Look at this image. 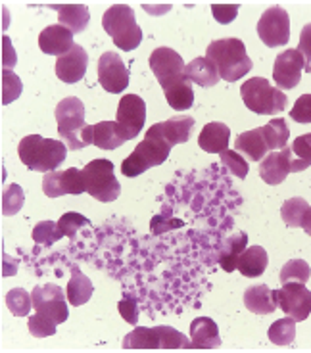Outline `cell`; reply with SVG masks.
<instances>
[{
  "instance_id": "29",
  "label": "cell",
  "mask_w": 311,
  "mask_h": 353,
  "mask_svg": "<svg viewBox=\"0 0 311 353\" xmlns=\"http://www.w3.org/2000/svg\"><path fill=\"white\" fill-rule=\"evenodd\" d=\"M156 125H158V129H160L161 137H163L171 146H175V144H185V142L188 141L190 131H192V127H194V117H190V115H181V117H171L168 121H161V123Z\"/></svg>"
},
{
  "instance_id": "3",
  "label": "cell",
  "mask_w": 311,
  "mask_h": 353,
  "mask_svg": "<svg viewBox=\"0 0 311 353\" xmlns=\"http://www.w3.org/2000/svg\"><path fill=\"white\" fill-rule=\"evenodd\" d=\"M171 144L161 137L158 125H152L144 134V141L137 146L131 156H127L121 163V173L129 179L143 175L150 168L161 165L171 154Z\"/></svg>"
},
{
  "instance_id": "38",
  "label": "cell",
  "mask_w": 311,
  "mask_h": 353,
  "mask_svg": "<svg viewBox=\"0 0 311 353\" xmlns=\"http://www.w3.org/2000/svg\"><path fill=\"white\" fill-rule=\"evenodd\" d=\"M31 305H33V298L23 288H14V290H10L6 294V307L16 317H26V315H29Z\"/></svg>"
},
{
  "instance_id": "16",
  "label": "cell",
  "mask_w": 311,
  "mask_h": 353,
  "mask_svg": "<svg viewBox=\"0 0 311 353\" xmlns=\"http://www.w3.org/2000/svg\"><path fill=\"white\" fill-rule=\"evenodd\" d=\"M302 71H305V60L303 54L298 48H288L285 52H281L275 58L273 63V81L277 87L290 90L294 88L300 79H302Z\"/></svg>"
},
{
  "instance_id": "43",
  "label": "cell",
  "mask_w": 311,
  "mask_h": 353,
  "mask_svg": "<svg viewBox=\"0 0 311 353\" xmlns=\"http://www.w3.org/2000/svg\"><path fill=\"white\" fill-rule=\"evenodd\" d=\"M90 221L87 217H83L81 213L77 212H68L63 213L60 221H58V227L62 230L63 236H68V239H73L75 234H77V230L81 227H85V225H89Z\"/></svg>"
},
{
  "instance_id": "7",
  "label": "cell",
  "mask_w": 311,
  "mask_h": 353,
  "mask_svg": "<svg viewBox=\"0 0 311 353\" xmlns=\"http://www.w3.org/2000/svg\"><path fill=\"white\" fill-rule=\"evenodd\" d=\"M56 123L58 132L66 142L68 150H81L85 148V142L81 141V132L87 127L85 123V104L77 97L63 98L56 106Z\"/></svg>"
},
{
  "instance_id": "25",
  "label": "cell",
  "mask_w": 311,
  "mask_h": 353,
  "mask_svg": "<svg viewBox=\"0 0 311 353\" xmlns=\"http://www.w3.org/2000/svg\"><path fill=\"white\" fill-rule=\"evenodd\" d=\"M234 146H237V152L244 154L250 161H261L269 152V144H267L261 127L239 134Z\"/></svg>"
},
{
  "instance_id": "49",
  "label": "cell",
  "mask_w": 311,
  "mask_h": 353,
  "mask_svg": "<svg viewBox=\"0 0 311 353\" xmlns=\"http://www.w3.org/2000/svg\"><path fill=\"white\" fill-rule=\"evenodd\" d=\"M2 261H4V269H2V274H4V276L16 274V271H18V261H16V259H12V257L4 254Z\"/></svg>"
},
{
  "instance_id": "33",
  "label": "cell",
  "mask_w": 311,
  "mask_h": 353,
  "mask_svg": "<svg viewBox=\"0 0 311 353\" xmlns=\"http://www.w3.org/2000/svg\"><path fill=\"white\" fill-rule=\"evenodd\" d=\"M311 205L303 198H288L283 208H281V217H283V223H286V227L290 229H296L300 227L302 229V221L305 217V213L310 210Z\"/></svg>"
},
{
  "instance_id": "10",
  "label": "cell",
  "mask_w": 311,
  "mask_h": 353,
  "mask_svg": "<svg viewBox=\"0 0 311 353\" xmlns=\"http://www.w3.org/2000/svg\"><path fill=\"white\" fill-rule=\"evenodd\" d=\"M31 298H33V307H35L37 313L52 319L58 325L66 323L70 317V311H68L70 301L66 300L68 294L60 286H54V284L35 286L31 292Z\"/></svg>"
},
{
  "instance_id": "20",
  "label": "cell",
  "mask_w": 311,
  "mask_h": 353,
  "mask_svg": "<svg viewBox=\"0 0 311 353\" xmlns=\"http://www.w3.org/2000/svg\"><path fill=\"white\" fill-rule=\"evenodd\" d=\"M39 46H41V50L45 54L63 56V54H68L75 46L73 33L68 27L60 26V23L46 27L39 35Z\"/></svg>"
},
{
  "instance_id": "5",
  "label": "cell",
  "mask_w": 311,
  "mask_h": 353,
  "mask_svg": "<svg viewBox=\"0 0 311 353\" xmlns=\"http://www.w3.org/2000/svg\"><path fill=\"white\" fill-rule=\"evenodd\" d=\"M244 106L256 115H277L286 108V94L263 77H252L240 87Z\"/></svg>"
},
{
  "instance_id": "48",
  "label": "cell",
  "mask_w": 311,
  "mask_h": 353,
  "mask_svg": "<svg viewBox=\"0 0 311 353\" xmlns=\"http://www.w3.org/2000/svg\"><path fill=\"white\" fill-rule=\"evenodd\" d=\"M298 50L303 54L305 60V71L311 73V23H305L300 33V43H298Z\"/></svg>"
},
{
  "instance_id": "1",
  "label": "cell",
  "mask_w": 311,
  "mask_h": 353,
  "mask_svg": "<svg viewBox=\"0 0 311 353\" xmlns=\"http://www.w3.org/2000/svg\"><path fill=\"white\" fill-rule=\"evenodd\" d=\"M18 154L27 169L39 173H50L63 163L68 156V146L63 141L43 139L41 134H29L19 142Z\"/></svg>"
},
{
  "instance_id": "13",
  "label": "cell",
  "mask_w": 311,
  "mask_h": 353,
  "mask_svg": "<svg viewBox=\"0 0 311 353\" xmlns=\"http://www.w3.org/2000/svg\"><path fill=\"white\" fill-rule=\"evenodd\" d=\"M117 125L127 141H133L143 131L146 121V104L139 94H125L117 106Z\"/></svg>"
},
{
  "instance_id": "37",
  "label": "cell",
  "mask_w": 311,
  "mask_h": 353,
  "mask_svg": "<svg viewBox=\"0 0 311 353\" xmlns=\"http://www.w3.org/2000/svg\"><path fill=\"white\" fill-rule=\"evenodd\" d=\"M23 202H26V192L23 188L16 183H12L4 188L2 192V215L4 217H12L23 208Z\"/></svg>"
},
{
  "instance_id": "31",
  "label": "cell",
  "mask_w": 311,
  "mask_h": 353,
  "mask_svg": "<svg viewBox=\"0 0 311 353\" xmlns=\"http://www.w3.org/2000/svg\"><path fill=\"white\" fill-rule=\"evenodd\" d=\"M163 94H165V100L168 104L173 110L177 112H185L188 108H192L194 104V90H192V81L183 79L173 83V85H168L165 88H161Z\"/></svg>"
},
{
  "instance_id": "17",
  "label": "cell",
  "mask_w": 311,
  "mask_h": 353,
  "mask_svg": "<svg viewBox=\"0 0 311 353\" xmlns=\"http://www.w3.org/2000/svg\"><path fill=\"white\" fill-rule=\"evenodd\" d=\"M81 141L85 142V146L97 144L102 150H116L123 146L127 139L123 137L117 121H100L97 125H87L81 132Z\"/></svg>"
},
{
  "instance_id": "12",
  "label": "cell",
  "mask_w": 311,
  "mask_h": 353,
  "mask_svg": "<svg viewBox=\"0 0 311 353\" xmlns=\"http://www.w3.org/2000/svg\"><path fill=\"white\" fill-rule=\"evenodd\" d=\"M98 83L104 90L112 94H119L129 87V70L119 54L104 52L98 58Z\"/></svg>"
},
{
  "instance_id": "24",
  "label": "cell",
  "mask_w": 311,
  "mask_h": 353,
  "mask_svg": "<svg viewBox=\"0 0 311 353\" xmlns=\"http://www.w3.org/2000/svg\"><path fill=\"white\" fill-rule=\"evenodd\" d=\"M52 10L58 12V23L68 27L73 35L83 33L89 26V8L85 4H52Z\"/></svg>"
},
{
  "instance_id": "41",
  "label": "cell",
  "mask_w": 311,
  "mask_h": 353,
  "mask_svg": "<svg viewBox=\"0 0 311 353\" xmlns=\"http://www.w3.org/2000/svg\"><path fill=\"white\" fill-rule=\"evenodd\" d=\"M219 158H221L223 165L229 169L234 176H239V179H246L248 176V161L240 156V152L225 150L219 154Z\"/></svg>"
},
{
  "instance_id": "27",
  "label": "cell",
  "mask_w": 311,
  "mask_h": 353,
  "mask_svg": "<svg viewBox=\"0 0 311 353\" xmlns=\"http://www.w3.org/2000/svg\"><path fill=\"white\" fill-rule=\"evenodd\" d=\"M267 263H269V257H267L265 250L261 246H250L240 254L237 269L240 271V274H244L248 279H258L265 273Z\"/></svg>"
},
{
  "instance_id": "4",
  "label": "cell",
  "mask_w": 311,
  "mask_h": 353,
  "mask_svg": "<svg viewBox=\"0 0 311 353\" xmlns=\"http://www.w3.org/2000/svg\"><path fill=\"white\" fill-rule=\"evenodd\" d=\"M102 27L117 48L125 52H131L143 43V29L134 19L133 8H129L127 4L110 6L102 16Z\"/></svg>"
},
{
  "instance_id": "11",
  "label": "cell",
  "mask_w": 311,
  "mask_h": 353,
  "mask_svg": "<svg viewBox=\"0 0 311 353\" xmlns=\"http://www.w3.org/2000/svg\"><path fill=\"white\" fill-rule=\"evenodd\" d=\"M150 70L154 71L156 79L161 88L168 85H173L177 81L188 79L187 77V63L183 62L181 54H177L173 48L160 46L156 48L150 56Z\"/></svg>"
},
{
  "instance_id": "46",
  "label": "cell",
  "mask_w": 311,
  "mask_h": 353,
  "mask_svg": "<svg viewBox=\"0 0 311 353\" xmlns=\"http://www.w3.org/2000/svg\"><path fill=\"white\" fill-rule=\"evenodd\" d=\"M290 117L296 123H311V94H302L290 110Z\"/></svg>"
},
{
  "instance_id": "36",
  "label": "cell",
  "mask_w": 311,
  "mask_h": 353,
  "mask_svg": "<svg viewBox=\"0 0 311 353\" xmlns=\"http://www.w3.org/2000/svg\"><path fill=\"white\" fill-rule=\"evenodd\" d=\"M294 338H296V319H279L269 327V340L275 345H290Z\"/></svg>"
},
{
  "instance_id": "23",
  "label": "cell",
  "mask_w": 311,
  "mask_h": 353,
  "mask_svg": "<svg viewBox=\"0 0 311 353\" xmlns=\"http://www.w3.org/2000/svg\"><path fill=\"white\" fill-rule=\"evenodd\" d=\"M231 139V129L221 121H212L204 125V129L198 137V146L208 154H221L227 150Z\"/></svg>"
},
{
  "instance_id": "19",
  "label": "cell",
  "mask_w": 311,
  "mask_h": 353,
  "mask_svg": "<svg viewBox=\"0 0 311 353\" xmlns=\"http://www.w3.org/2000/svg\"><path fill=\"white\" fill-rule=\"evenodd\" d=\"M87 65H89V54L81 44H75L70 52L56 60V77L68 85L79 83L87 73Z\"/></svg>"
},
{
  "instance_id": "21",
  "label": "cell",
  "mask_w": 311,
  "mask_h": 353,
  "mask_svg": "<svg viewBox=\"0 0 311 353\" xmlns=\"http://www.w3.org/2000/svg\"><path fill=\"white\" fill-rule=\"evenodd\" d=\"M190 350H215L221 345L219 328L214 319L198 317L190 323Z\"/></svg>"
},
{
  "instance_id": "6",
  "label": "cell",
  "mask_w": 311,
  "mask_h": 353,
  "mask_svg": "<svg viewBox=\"0 0 311 353\" xmlns=\"http://www.w3.org/2000/svg\"><path fill=\"white\" fill-rule=\"evenodd\" d=\"M190 340L171 327H137L123 338V350H190Z\"/></svg>"
},
{
  "instance_id": "28",
  "label": "cell",
  "mask_w": 311,
  "mask_h": 353,
  "mask_svg": "<svg viewBox=\"0 0 311 353\" xmlns=\"http://www.w3.org/2000/svg\"><path fill=\"white\" fill-rule=\"evenodd\" d=\"M187 77L196 85L200 87L210 88L219 83V70L214 63V60H210L208 56L205 58H194L192 62L187 63Z\"/></svg>"
},
{
  "instance_id": "47",
  "label": "cell",
  "mask_w": 311,
  "mask_h": 353,
  "mask_svg": "<svg viewBox=\"0 0 311 353\" xmlns=\"http://www.w3.org/2000/svg\"><path fill=\"white\" fill-rule=\"evenodd\" d=\"M239 8V4H212V14H214L215 21L227 26V23H232L237 19Z\"/></svg>"
},
{
  "instance_id": "45",
  "label": "cell",
  "mask_w": 311,
  "mask_h": 353,
  "mask_svg": "<svg viewBox=\"0 0 311 353\" xmlns=\"http://www.w3.org/2000/svg\"><path fill=\"white\" fill-rule=\"evenodd\" d=\"M117 309H119V315L123 317L125 323H129V325L139 323V300L133 294H125L123 300L117 303Z\"/></svg>"
},
{
  "instance_id": "30",
  "label": "cell",
  "mask_w": 311,
  "mask_h": 353,
  "mask_svg": "<svg viewBox=\"0 0 311 353\" xmlns=\"http://www.w3.org/2000/svg\"><path fill=\"white\" fill-rule=\"evenodd\" d=\"M92 292H94V284L90 283L89 276L83 273L77 265H73L72 279H70V283H68V290H66L70 305L79 307L83 303H87V301L90 300V296H92Z\"/></svg>"
},
{
  "instance_id": "22",
  "label": "cell",
  "mask_w": 311,
  "mask_h": 353,
  "mask_svg": "<svg viewBox=\"0 0 311 353\" xmlns=\"http://www.w3.org/2000/svg\"><path fill=\"white\" fill-rule=\"evenodd\" d=\"M244 305L256 315H271L279 307V296L277 290L267 288V284H256L244 292Z\"/></svg>"
},
{
  "instance_id": "42",
  "label": "cell",
  "mask_w": 311,
  "mask_h": 353,
  "mask_svg": "<svg viewBox=\"0 0 311 353\" xmlns=\"http://www.w3.org/2000/svg\"><path fill=\"white\" fill-rule=\"evenodd\" d=\"M27 327H29L31 336H35V338H46V336L56 334V327H58V323L52 321V319L45 317V315H41V313H35L33 317H29V321H27Z\"/></svg>"
},
{
  "instance_id": "32",
  "label": "cell",
  "mask_w": 311,
  "mask_h": 353,
  "mask_svg": "<svg viewBox=\"0 0 311 353\" xmlns=\"http://www.w3.org/2000/svg\"><path fill=\"white\" fill-rule=\"evenodd\" d=\"M261 131L265 134V141L269 144V152L283 150L288 142L290 131H288V125L283 117H275L271 119L269 123L261 127Z\"/></svg>"
},
{
  "instance_id": "50",
  "label": "cell",
  "mask_w": 311,
  "mask_h": 353,
  "mask_svg": "<svg viewBox=\"0 0 311 353\" xmlns=\"http://www.w3.org/2000/svg\"><path fill=\"white\" fill-rule=\"evenodd\" d=\"M302 229L305 230V234H308V236H311V208L308 210V213H305V217H303Z\"/></svg>"
},
{
  "instance_id": "9",
  "label": "cell",
  "mask_w": 311,
  "mask_h": 353,
  "mask_svg": "<svg viewBox=\"0 0 311 353\" xmlns=\"http://www.w3.org/2000/svg\"><path fill=\"white\" fill-rule=\"evenodd\" d=\"M258 35L267 48H277L290 41V18L281 6L267 8L258 21Z\"/></svg>"
},
{
  "instance_id": "44",
  "label": "cell",
  "mask_w": 311,
  "mask_h": 353,
  "mask_svg": "<svg viewBox=\"0 0 311 353\" xmlns=\"http://www.w3.org/2000/svg\"><path fill=\"white\" fill-rule=\"evenodd\" d=\"M185 223L181 219H175V217H169V208L163 210V213L160 215H154L152 217V223H150V230L152 234H163V232H168V230H173V229H181Z\"/></svg>"
},
{
  "instance_id": "39",
  "label": "cell",
  "mask_w": 311,
  "mask_h": 353,
  "mask_svg": "<svg viewBox=\"0 0 311 353\" xmlns=\"http://www.w3.org/2000/svg\"><path fill=\"white\" fill-rule=\"evenodd\" d=\"M60 239H63L62 230L58 227V223H52V221L37 223L33 229V242L39 246H52L54 242H58Z\"/></svg>"
},
{
  "instance_id": "18",
  "label": "cell",
  "mask_w": 311,
  "mask_h": 353,
  "mask_svg": "<svg viewBox=\"0 0 311 353\" xmlns=\"http://www.w3.org/2000/svg\"><path fill=\"white\" fill-rule=\"evenodd\" d=\"M288 173H292V148L288 146H285L283 150L269 152L259 163V176L267 185H281Z\"/></svg>"
},
{
  "instance_id": "26",
  "label": "cell",
  "mask_w": 311,
  "mask_h": 353,
  "mask_svg": "<svg viewBox=\"0 0 311 353\" xmlns=\"http://www.w3.org/2000/svg\"><path fill=\"white\" fill-rule=\"evenodd\" d=\"M246 248H248V234L242 232V230H237V232H232L231 236L225 239L221 248V256H219V265H221V269L225 273L237 271L240 254Z\"/></svg>"
},
{
  "instance_id": "35",
  "label": "cell",
  "mask_w": 311,
  "mask_h": 353,
  "mask_svg": "<svg viewBox=\"0 0 311 353\" xmlns=\"http://www.w3.org/2000/svg\"><path fill=\"white\" fill-rule=\"evenodd\" d=\"M292 173H300L311 165V132L302 134L292 142Z\"/></svg>"
},
{
  "instance_id": "8",
  "label": "cell",
  "mask_w": 311,
  "mask_h": 353,
  "mask_svg": "<svg viewBox=\"0 0 311 353\" xmlns=\"http://www.w3.org/2000/svg\"><path fill=\"white\" fill-rule=\"evenodd\" d=\"M85 185L89 192L98 202H114L119 198L121 185L116 179L114 163L110 159H92L83 168Z\"/></svg>"
},
{
  "instance_id": "40",
  "label": "cell",
  "mask_w": 311,
  "mask_h": 353,
  "mask_svg": "<svg viewBox=\"0 0 311 353\" xmlns=\"http://www.w3.org/2000/svg\"><path fill=\"white\" fill-rule=\"evenodd\" d=\"M23 90L21 79L12 70H2V104H12Z\"/></svg>"
},
{
  "instance_id": "34",
  "label": "cell",
  "mask_w": 311,
  "mask_h": 353,
  "mask_svg": "<svg viewBox=\"0 0 311 353\" xmlns=\"http://www.w3.org/2000/svg\"><path fill=\"white\" fill-rule=\"evenodd\" d=\"M310 276L311 269L310 265H308V261H303V259H290V261H286V263L283 265V269H281V273H279V281H281V284H305L310 281Z\"/></svg>"
},
{
  "instance_id": "14",
  "label": "cell",
  "mask_w": 311,
  "mask_h": 353,
  "mask_svg": "<svg viewBox=\"0 0 311 353\" xmlns=\"http://www.w3.org/2000/svg\"><path fill=\"white\" fill-rule=\"evenodd\" d=\"M279 307L288 317L296 319L298 323L305 321L311 315V290L302 283H286L277 290Z\"/></svg>"
},
{
  "instance_id": "2",
  "label": "cell",
  "mask_w": 311,
  "mask_h": 353,
  "mask_svg": "<svg viewBox=\"0 0 311 353\" xmlns=\"http://www.w3.org/2000/svg\"><path fill=\"white\" fill-rule=\"evenodd\" d=\"M205 54L210 60H214L223 81L234 83L252 70V58L246 52V46L240 39H234V37L217 39L214 43H210Z\"/></svg>"
},
{
  "instance_id": "15",
  "label": "cell",
  "mask_w": 311,
  "mask_h": 353,
  "mask_svg": "<svg viewBox=\"0 0 311 353\" xmlns=\"http://www.w3.org/2000/svg\"><path fill=\"white\" fill-rule=\"evenodd\" d=\"M43 192L48 198L87 192L83 169L70 168L66 169V171H50V173H45V179H43Z\"/></svg>"
}]
</instances>
